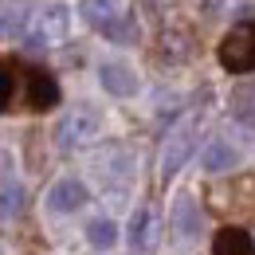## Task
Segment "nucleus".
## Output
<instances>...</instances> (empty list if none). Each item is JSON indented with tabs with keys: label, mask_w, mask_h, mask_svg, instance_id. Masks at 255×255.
<instances>
[{
	"label": "nucleus",
	"mask_w": 255,
	"mask_h": 255,
	"mask_svg": "<svg viewBox=\"0 0 255 255\" xmlns=\"http://www.w3.org/2000/svg\"><path fill=\"white\" fill-rule=\"evenodd\" d=\"M220 55V67L232 71V75H252L255 71V20H244L236 28H228V35L216 47Z\"/></svg>",
	"instance_id": "obj_1"
},
{
	"label": "nucleus",
	"mask_w": 255,
	"mask_h": 255,
	"mask_svg": "<svg viewBox=\"0 0 255 255\" xmlns=\"http://www.w3.org/2000/svg\"><path fill=\"white\" fill-rule=\"evenodd\" d=\"M98 133H102V114H98L95 106H75L71 114L59 118V126H55V145L59 149H83V145H91Z\"/></svg>",
	"instance_id": "obj_2"
},
{
	"label": "nucleus",
	"mask_w": 255,
	"mask_h": 255,
	"mask_svg": "<svg viewBox=\"0 0 255 255\" xmlns=\"http://www.w3.org/2000/svg\"><path fill=\"white\" fill-rule=\"evenodd\" d=\"M71 32V8L67 4H47L32 16V28H28V47H59Z\"/></svg>",
	"instance_id": "obj_3"
},
{
	"label": "nucleus",
	"mask_w": 255,
	"mask_h": 255,
	"mask_svg": "<svg viewBox=\"0 0 255 255\" xmlns=\"http://www.w3.org/2000/svg\"><path fill=\"white\" fill-rule=\"evenodd\" d=\"M192 145H196V129H192V122H185L181 129L169 133L165 153H161V181H169V177L181 173V165L192 157Z\"/></svg>",
	"instance_id": "obj_4"
},
{
	"label": "nucleus",
	"mask_w": 255,
	"mask_h": 255,
	"mask_svg": "<svg viewBox=\"0 0 255 255\" xmlns=\"http://www.w3.org/2000/svg\"><path fill=\"white\" fill-rule=\"evenodd\" d=\"M87 200H91V189H87L79 177H63V181H55V185L47 189V208H51V212H59V216L79 212Z\"/></svg>",
	"instance_id": "obj_5"
},
{
	"label": "nucleus",
	"mask_w": 255,
	"mask_h": 255,
	"mask_svg": "<svg viewBox=\"0 0 255 255\" xmlns=\"http://www.w3.org/2000/svg\"><path fill=\"white\" fill-rule=\"evenodd\" d=\"M98 83H102L106 95H114V98H129V95H137V87H141L133 67L122 63V59H106L98 67Z\"/></svg>",
	"instance_id": "obj_6"
},
{
	"label": "nucleus",
	"mask_w": 255,
	"mask_h": 255,
	"mask_svg": "<svg viewBox=\"0 0 255 255\" xmlns=\"http://www.w3.org/2000/svg\"><path fill=\"white\" fill-rule=\"evenodd\" d=\"M28 106H32V110H51V106H59V83H55L51 71L28 67Z\"/></svg>",
	"instance_id": "obj_7"
},
{
	"label": "nucleus",
	"mask_w": 255,
	"mask_h": 255,
	"mask_svg": "<svg viewBox=\"0 0 255 255\" xmlns=\"http://www.w3.org/2000/svg\"><path fill=\"white\" fill-rule=\"evenodd\" d=\"M200 224H204V216H200L196 200H192V196H177V200H173V236H177L181 244H189V240L200 236Z\"/></svg>",
	"instance_id": "obj_8"
},
{
	"label": "nucleus",
	"mask_w": 255,
	"mask_h": 255,
	"mask_svg": "<svg viewBox=\"0 0 255 255\" xmlns=\"http://www.w3.org/2000/svg\"><path fill=\"white\" fill-rule=\"evenodd\" d=\"M157 232H161L157 212H153V208H137V212L129 216L126 240H129V248H133V252H149V248L157 244Z\"/></svg>",
	"instance_id": "obj_9"
},
{
	"label": "nucleus",
	"mask_w": 255,
	"mask_h": 255,
	"mask_svg": "<svg viewBox=\"0 0 255 255\" xmlns=\"http://www.w3.org/2000/svg\"><path fill=\"white\" fill-rule=\"evenodd\" d=\"M32 28V12L24 0H0V39H20Z\"/></svg>",
	"instance_id": "obj_10"
},
{
	"label": "nucleus",
	"mask_w": 255,
	"mask_h": 255,
	"mask_svg": "<svg viewBox=\"0 0 255 255\" xmlns=\"http://www.w3.org/2000/svg\"><path fill=\"white\" fill-rule=\"evenodd\" d=\"M212 255H255V240L244 228H220L212 236Z\"/></svg>",
	"instance_id": "obj_11"
},
{
	"label": "nucleus",
	"mask_w": 255,
	"mask_h": 255,
	"mask_svg": "<svg viewBox=\"0 0 255 255\" xmlns=\"http://www.w3.org/2000/svg\"><path fill=\"white\" fill-rule=\"evenodd\" d=\"M200 165H204V173H228V169H236V165H240V149H236V145H228L224 137H216V141H208V145H204Z\"/></svg>",
	"instance_id": "obj_12"
},
{
	"label": "nucleus",
	"mask_w": 255,
	"mask_h": 255,
	"mask_svg": "<svg viewBox=\"0 0 255 255\" xmlns=\"http://www.w3.org/2000/svg\"><path fill=\"white\" fill-rule=\"evenodd\" d=\"M79 16L98 28V32H106L110 24H118L122 16H118V0H79Z\"/></svg>",
	"instance_id": "obj_13"
},
{
	"label": "nucleus",
	"mask_w": 255,
	"mask_h": 255,
	"mask_svg": "<svg viewBox=\"0 0 255 255\" xmlns=\"http://www.w3.org/2000/svg\"><path fill=\"white\" fill-rule=\"evenodd\" d=\"M87 244H91L95 252H110V248L118 244V224L110 220V216L91 220V224H87Z\"/></svg>",
	"instance_id": "obj_14"
},
{
	"label": "nucleus",
	"mask_w": 255,
	"mask_h": 255,
	"mask_svg": "<svg viewBox=\"0 0 255 255\" xmlns=\"http://www.w3.org/2000/svg\"><path fill=\"white\" fill-rule=\"evenodd\" d=\"M24 208V185L16 177H4L0 181V220H16Z\"/></svg>",
	"instance_id": "obj_15"
},
{
	"label": "nucleus",
	"mask_w": 255,
	"mask_h": 255,
	"mask_svg": "<svg viewBox=\"0 0 255 255\" xmlns=\"http://www.w3.org/2000/svg\"><path fill=\"white\" fill-rule=\"evenodd\" d=\"M16 83H20L16 67H12V63H0V110H8V106H12V95H16Z\"/></svg>",
	"instance_id": "obj_16"
}]
</instances>
